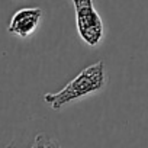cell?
<instances>
[{"mask_svg":"<svg viewBox=\"0 0 148 148\" xmlns=\"http://www.w3.org/2000/svg\"><path fill=\"white\" fill-rule=\"evenodd\" d=\"M106 84V73L103 61H97L89 67H86L79 76L74 77L68 84H65L57 93H47L44 100L54 109L60 110L65 105L83 99L89 95H95L103 90Z\"/></svg>","mask_w":148,"mask_h":148,"instance_id":"cell-1","label":"cell"},{"mask_svg":"<svg viewBox=\"0 0 148 148\" xmlns=\"http://www.w3.org/2000/svg\"><path fill=\"white\" fill-rule=\"evenodd\" d=\"M76 10V25L80 38L90 47L100 44L103 38V22L93 6V0H71Z\"/></svg>","mask_w":148,"mask_h":148,"instance_id":"cell-2","label":"cell"},{"mask_svg":"<svg viewBox=\"0 0 148 148\" xmlns=\"http://www.w3.org/2000/svg\"><path fill=\"white\" fill-rule=\"evenodd\" d=\"M41 19H42V9L23 8L12 16L8 31L9 34L16 35L19 38H28L36 31Z\"/></svg>","mask_w":148,"mask_h":148,"instance_id":"cell-3","label":"cell"},{"mask_svg":"<svg viewBox=\"0 0 148 148\" xmlns=\"http://www.w3.org/2000/svg\"><path fill=\"white\" fill-rule=\"evenodd\" d=\"M31 148H61V145L58 144L57 139H54L45 134H39V135H36L34 145Z\"/></svg>","mask_w":148,"mask_h":148,"instance_id":"cell-4","label":"cell"},{"mask_svg":"<svg viewBox=\"0 0 148 148\" xmlns=\"http://www.w3.org/2000/svg\"><path fill=\"white\" fill-rule=\"evenodd\" d=\"M8 148H10V147H8Z\"/></svg>","mask_w":148,"mask_h":148,"instance_id":"cell-5","label":"cell"}]
</instances>
